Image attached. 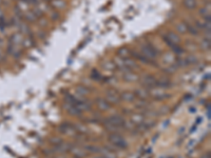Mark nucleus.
<instances>
[{
    "mask_svg": "<svg viewBox=\"0 0 211 158\" xmlns=\"http://www.w3.org/2000/svg\"><path fill=\"white\" fill-rule=\"evenodd\" d=\"M109 141L113 146H117V148H120V149H126L128 146L126 140L124 139V137L120 136V135L117 134V133L111 134L109 136Z\"/></svg>",
    "mask_w": 211,
    "mask_h": 158,
    "instance_id": "obj_1",
    "label": "nucleus"
},
{
    "mask_svg": "<svg viewBox=\"0 0 211 158\" xmlns=\"http://www.w3.org/2000/svg\"><path fill=\"white\" fill-rule=\"evenodd\" d=\"M141 51H143V54L148 58H154V57H156V55H157L156 50H155L152 45H150V44L144 45L143 48H141Z\"/></svg>",
    "mask_w": 211,
    "mask_h": 158,
    "instance_id": "obj_2",
    "label": "nucleus"
},
{
    "mask_svg": "<svg viewBox=\"0 0 211 158\" xmlns=\"http://www.w3.org/2000/svg\"><path fill=\"white\" fill-rule=\"evenodd\" d=\"M120 100V97L118 96L117 91L115 90H109L107 92V101H109L110 103H118Z\"/></svg>",
    "mask_w": 211,
    "mask_h": 158,
    "instance_id": "obj_3",
    "label": "nucleus"
},
{
    "mask_svg": "<svg viewBox=\"0 0 211 158\" xmlns=\"http://www.w3.org/2000/svg\"><path fill=\"white\" fill-rule=\"evenodd\" d=\"M106 121H108V122H110L111 124H113V126H115L117 127L125 126V120L123 119V117H120V116H118V115L111 116V117L108 118Z\"/></svg>",
    "mask_w": 211,
    "mask_h": 158,
    "instance_id": "obj_4",
    "label": "nucleus"
},
{
    "mask_svg": "<svg viewBox=\"0 0 211 158\" xmlns=\"http://www.w3.org/2000/svg\"><path fill=\"white\" fill-rule=\"evenodd\" d=\"M65 108H66V110L68 111L69 114H71V115H73V116H79V115H81L82 111H80L78 108L76 107V105L71 104V103H68V102H66V103L65 104Z\"/></svg>",
    "mask_w": 211,
    "mask_h": 158,
    "instance_id": "obj_5",
    "label": "nucleus"
},
{
    "mask_svg": "<svg viewBox=\"0 0 211 158\" xmlns=\"http://www.w3.org/2000/svg\"><path fill=\"white\" fill-rule=\"evenodd\" d=\"M141 82H143V84L147 88L154 89L155 84H156V79H155L153 76H147L141 80Z\"/></svg>",
    "mask_w": 211,
    "mask_h": 158,
    "instance_id": "obj_6",
    "label": "nucleus"
},
{
    "mask_svg": "<svg viewBox=\"0 0 211 158\" xmlns=\"http://www.w3.org/2000/svg\"><path fill=\"white\" fill-rule=\"evenodd\" d=\"M97 107L99 108L102 111H108L111 108V104L109 101H107V99H102V98H98L96 100Z\"/></svg>",
    "mask_w": 211,
    "mask_h": 158,
    "instance_id": "obj_7",
    "label": "nucleus"
},
{
    "mask_svg": "<svg viewBox=\"0 0 211 158\" xmlns=\"http://www.w3.org/2000/svg\"><path fill=\"white\" fill-rule=\"evenodd\" d=\"M171 85V82L168 79H158L156 80V84H155V88L158 89H167Z\"/></svg>",
    "mask_w": 211,
    "mask_h": 158,
    "instance_id": "obj_8",
    "label": "nucleus"
},
{
    "mask_svg": "<svg viewBox=\"0 0 211 158\" xmlns=\"http://www.w3.org/2000/svg\"><path fill=\"white\" fill-rule=\"evenodd\" d=\"M124 79L129 82H134L138 79V76L131 71V72H127V73L124 74Z\"/></svg>",
    "mask_w": 211,
    "mask_h": 158,
    "instance_id": "obj_9",
    "label": "nucleus"
},
{
    "mask_svg": "<svg viewBox=\"0 0 211 158\" xmlns=\"http://www.w3.org/2000/svg\"><path fill=\"white\" fill-rule=\"evenodd\" d=\"M120 98L125 101L131 102L135 99V94H133L131 92H124V93H121Z\"/></svg>",
    "mask_w": 211,
    "mask_h": 158,
    "instance_id": "obj_10",
    "label": "nucleus"
},
{
    "mask_svg": "<svg viewBox=\"0 0 211 158\" xmlns=\"http://www.w3.org/2000/svg\"><path fill=\"white\" fill-rule=\"evenodd\" d=\"M10 41H11V43H10V44L16 45V44L20 43L21 41H22V37H21V35H19V34H14V35L11 36Z\"/></svg>",
    "mask_w": 211,
    "mask_h": 158,
    "instance_id": "obj_11",
    "label": "nucleus"
},
{
    "mask_svg": "<svg viewBox=\"0 0 211 158\" xmlns=\"http://www.w3.org/2000/svg\"><path fill=\"white\" fill-rule=\"evenodd\" d=\"M144 115H141V114H133L132 115V122H134V123H137V124H141L144 122Z\"/></svg>",
    "mask_w": 211,
    "mask_h": 158,
    "instance_id": "obj_12",
    "label": "nucleus"
},
{
    "mask_svg": "<svg viewBox=\"0 0 211 158\" xmlns=\"http://www.w3.org/2000/svg\"><path fill=\"white\" fill-rule=\"evenodd\" d=\"M184 5L188 10H193L196 7V0H184Z\"/></svg>",
    "mask_w": 211,
    "mask_h": 158,
    "instance_id": "obj_13",
    "label": "nucleus"
},
{
    "mask_svg": "<svg viewBox=\"0 0 211 158\" xmlns=\"http://www.w3.org/2000/svg\"><path fill=\"white\" fill-rule=\"evenodd\" d=\"M135 94H136V95L141 99H145L149 96V93L146 89H140V90H137L136 92H135Z\"/></svg>",
    "mask_w": 211,
    "mask_h": 158,
    "instance_id": "obj_14",
    "label": "nucleus"
},
{
    "mask_svg": "<svg viewBox=\"0 0 211 158\" xmlns=\"http://www.w3.org/2000/svg\"><path fill=\"white\" fill-rule=\"evenodd\" d=\"M124 63H125V65H126L130 71H132L133 69H136V68H137V65H136V63H135L134 61H133V60L126 59V60H125V62H124Z\"/></svg>",
    "mask_w": 211,
    "mask_h": 158,
    "instance_id": "obj_15",
    "label": "nucleus"
},
{
    "mask_svg": "<svg viewBox=\"0 0 211 158\" xmlns=\"http://www.w3.org/2000/svg\"><path fill=\"white\" fill-rule=\"evenodd\" d=\"M76 92L78 94H80V96H85L89 93V90L85 87H78L76 89Z\"/></svg>",
    "mask_w": 211,
    "mask_h": 158,
    "instance_id": "obj_16",
    "label": "nucleus"
},
{
    "mask_svg": "<svg viewBox=\"0 0 211 158\" xmlns=\"http://www.w3.org/2000/svg\"><path fill=\"white\" fill-rule=\"evenodd\" d=\"M61 129L62 130H60L62 133H66V134H68V133H71L72 132V127L71 126H69V124H63V126H61Z\"/></svg>",
    "mask_w": 211,
    "mask_h": 158,
    "instance_id": "obj_17",
    "label": "nucleus"
},
{
    "mask_svg": "<svg viewBox=\"0 0 211 158\" xmlns=\"http://www.w3.org/2000/svg\"><path fill=\"white\" fill-rule=\"evenodd\" d=\"M73 152H74L75 157H84L86 155L85 152L80 151V149H75V150H73Z\"/></svg>",
    "mask_w": 211,
    "mask_h": 158,
    "instance_id": "obj_18",
    "label": "nucleus"
},
{
    "mask_svg": "<svg viewBox=\"0 0 211 158\" xmlns=\"http://www.w3.org/2000/svg\"><path fill=\"white\" fill-rule=\"evenodd\" d=\"M104 68H106V69H107V70L111 71V70H113V69L115 68V63H114V62L108 61V62H106L105 65H104Z\"/></svg>",
    "mask_w": 211,
    "mask_h": 158,
    "instance_id": "obj_19",
    "label": "nucleus"
},
{
    "mask_svg": "<svg viewBox=\"0 0 211 158\" xmlns=\"http://www.w3.org/2000/svg\"><path fill=\"white\" fill-rule=\"evenodd\" d=\"M176 29H177V31L180 32V33H185L186 31H187V27H186L185 23H179V24H177Z\"/></svg>",
    "mask_w": 211,
    "mask_h": 158,
    "instance_id": "obj_20",
    "label": "nucleus"
},
{
    "mask_svg": "<svg viewBox=\"0 0 211 158\" xmlns=\"http://www.w3.org/2000/svg\"><path fill=\"white\" fill-rule=\"evenodd\" d=\"M129 50H128L127 48H123L121 50H119V52H118V54H119V56H121V57H125V56H127V55H129Z\"/></svg>",
    "mask_w": 211,
    "mask_h": 158,
    "instance_id": "obj_21",
    "label": "nucleus"
},
{
    "mask_svg": "<svg viewBox=\"0 0 211 158\" xmlns=\"http://www.w3.org/2000/svg\"><path fill=\"white\" fill-rule=\"evenodd\" d=\"M26 19H27V20H29V21H30V20H31V21H34V20H35L34 14H33L32 12H31V13L29 12V13H27V15H26Z\"/></svg>",
    "mask_w": 211,
    "mask_h": 158,
    "instance_id": "obj_22",
    "label": "nucleus"
},
{
    "mask_svg": "<svg viewBox=\"0 0 211 158\" xmlns=\"http://www.w3.org/2000/svg\"><path fill=\"white\" fill-rule=\"evenodd\" d=\"M199 14H201V15H203L204 16V17H206V16H209L210 14H209V9H202L201 10V12H199Z\"/></svg>",
    "mask_w": 211,
    "mask_h": 158,
    "instance_id": "obj_23",
    "label": "nucleus"
},
{
    "mask_svg": "<svg viewBox=\"0 0 211 158\" xmlns=\"http://www.w3.org/2000/svg\"><path fill=\"white\" fill-rule=\"evenodd\" d=\"M186 27H187V29L189 30V31H190L191 33H192V34H194V35L198 34V30L194 29V27H193L192 26H186Z\"/></svg>",
    "mask_w": 211,
    "mask_h": 158,
    "instance_id": "obj_24",
    "label": "nucleus"
},
{
    "mask_svg": "<svg viewBox=\"0 0 211 158\" xmlns=\"http://www.w3.org/2000/svg\"><path fill=\"white\" fill-rule=\"evenodd\" d=\"M33 14L36 16H42V11L39 10V9H35L34 12H33Z\"/></svg>",
    "mask_w": 211,
    "mask_h": 158,
    "instance_id": "obj_25",
    "label": "nucleus"
},
{
    "mask_svg": "<svg viewBox=\"0 0 211 158\" xmlns=\"http://www.w3.org/2000/svg\"><path fill=\"white\" fill-rule=\"evenodd\" d=\"M54 5H56V7H65V2L57 0V1H56V4H54Z\"/></svg>",
    "mask_w": 211,
    "mask_h": 158,
    "instance_id": "obj_26",
    "label": "nucleus"
},
{
    "mask_svg": "<svg viewBox=\"0 0 211 158\" xmlns=\"http://www.w3.org/2000/svg\"><path fill=\"white\" fill-rule=\"evenodd\" d=\"M51 141H52V143H56V145H58V143H61V142H62V140H61V139H59V138H56V139H52Z\"/></svg>",
    "mask_w": 211,
    "mask_h": 158,
    "instance_id": "obj_27",
    "label": "nucleus"
},
{
    "mask_svg": "<svg viewBox=\"0 0 211 158\" xmlns=\"http://www.w3.org/2000/svg\"><path fill=\"white\" fill-rule=\"evenodd\" d=\"M3 59V55H2V51H1V49H0V61Z\"/></svg>",
    "mask_w": 211,
    "mask_h": 158,
    "instance_id": "obj_28",
    "label": "nucleus"
},
{
    "mask_svg": "<svg viewBox=\"0 0 211 158\" xmlns=\"http://www.w3.org/2000/svg\"><path fill=\"white\" fill-rule=\"evenodd\" d=\"M97 158H106L105 156H99V157H97Z\"/></svg>",
    "mask_w": 211,
    "mask_h": 158,
    "instance_id": "obj_29",
    "label": "nucleus"
},
{
    "mask_svg": "<svg viewBox=\"0 0 211 158\" xmlns=\"http://www.w3.org/2000/svg\"><path fill=\"white\" fill-rule=\"evenodd\" d=\"M0 1H1V0H0Z\"/></svg>",
    "mask_w": 211,
    "mask_h": 158,
    "instance_id": "obj_30",
    "label": "nucleus"
}]
</instances>
